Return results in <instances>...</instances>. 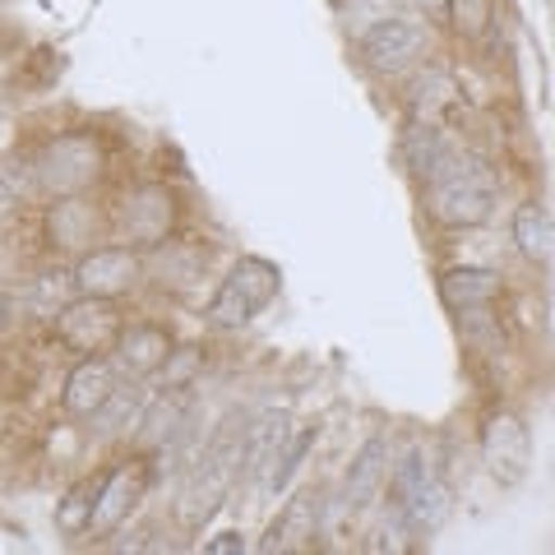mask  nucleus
<instances>
[{
	"label": "nucleus",
	"instance_id": "a211bd4d",
	"mask_svg": "<svg viewBox=\"0 0 555 555\" xmlns=\"http://www.w3.org/2000/svg\"><path fill=\"white\" fill-rule=\"evenodd\" d=\"M112 389H116V366H112V361L107 357H79V366L65 375L61 408L69 416H89Z\"/></svg>",
	"mask_w": 555,
	"mask_h": 555
},
{
	"label": "nucleus",
	"instance_id": "2f4dec72",
	"mask_svg": "<svg viewBox=\"0 0 555 555\" xmlns=\"http://www.w3.org/2000/svg\"><path fill=\"white\" fill-rule=\"evenodd\" d=\"M422 5H426V10H436V5H444V0H422Z\"/></svg>",
	"mask_w": 555,
	"mask_h": 555
},
{
	"label": "nucleus",
	"instance_id": "c85d7f7f",
	"mask_svg": "<svg viewBox=\"0 0 555 555\" xmlns=\"http://www.w3.org/2000/svg\"><path fill=\"white\" fill-rule=\"evenodd\" d=\"M20 199H24V185H20V177H14L10 167H0V218H10L14 208H20Z\"/></svg>",
	"mask_w": 555,
	"mask_h": 555
},
{
	"label": "nucleus",
	"instance_id": "f3484780",
	"mask_svg": "<svg viewBox=\"0 0 555 555\" xmlns=\"http://www.w3.org/2000/svg\"><path fill=\"white\" fill-rule=\"evenodd\" d=\"M47 241L51 250H93L98 241V214L83 195H61L47 208Z\"/></svg>",
	"mask_w": 555,
	"mask_h": 555
},
{
	"label": "nucleus",
	"instance_id": "20e7f679",
	"mask_svg": "<svg viewBox=\"0 0 555 555\" xmlns=\"http://www.w3.org/2000/svg\"><path fill=\"white\" fill-rule=\"evenodd\" d=\"M51 320H56V338L79 357H107L120 338V328H126L112 297H83V292L75 301H65Z\"/></svg>",
	"mask_w": 555,
	"mask_h": 555
},
{
	"label": "nucleus",
	"instance_id": "423d86ee",
	"mask_svg": "<svg viewBox=\"0 0 555 555\" xmlns=\"http://www.w3.org/2000/svg\"><path fill=\"white\" fill-rule=\"evenodd\" d=\"M149 486H153V467H149L144 459H130V463L112 467L107 477H98V495H93L89 532H93V537L116 532V528L139 509V500L149 495Z\"/></svg>",
	"mask_w": 555,
	"mask_h": 555
},
{
	"label": "nucleus",
	"instance_id": "4be33fe9",
	"mask_svg": "<svg viewBox=\"0 0 555 555\" xmlns=\"http://www.w3.org/2000/svg\"><path fill=\"white\" fill-rule=\"evenodd\" d=\"M514 246L524 250L532 264H546L555 250V218L546 214L542 204H518L514 214Z\"/></svg>",
	"mask_w": 555,
	"mask_h": 555
},
{
	"label": "nucleus",
	"instance_id": "39448f33",
	"mask_svg": "<svg viewBox=\"0 0 555 555\" xmlns=\"http://www.w3.org/2000/svg\"><path fill=\"white\" fill-rule=\"evenodd\" d=\"M481 463H486V473H491V481L505 486V491L528 477V467H532V430H528L524 416L509 412V408L486 416V426H481Z\"/></svg>",
	"mask_w": 555,
	"mask_h": 555
},
{
	"label": "nucleus",
	"instance_id": "a878e982",
	"mask_svg": "<svg viewBox=\"0 0 555 555\" xmlns=\"http://www.w3.org/2000/svg\"><path fill=\"white\" fill-rule=\"evenodd\" d=\"M444 10L454 14V28L463 33V38H481V33L491 28L495 0H444Z\"/></svg>",
	"mask_w": 555,
	"mask_h": 555
},
{
	"label": "nucleus",
	"instance_id": "7ed1b4c3",
	"mask_svg": "<svg viewBox=\"0 0 555 555\" xmlns=\"http://www.w3.org/2000/svg\"><path fill=\"white\" fill-rule=\"evenodd\" d=\"M102 171V149L89 130H65L56 134L51 144L38 153V167H33V177H38V190L51 199L61 195H83Z\"/></svg>",
	"mask_w": 555,
	"mask_h": 555
},
{
	"label": "nucleus",
	"instance_id": "4468645a",
	"mask_svg": "<svg viewBox=\"0 0 555 555\" xmlns=\"http://www.w3.org/2000/svg\"><path fill=\"white\" fill-rule=\"evenodd\" d=\"M195 416V393L190 389H171V385H163V393L153 398L149 393V403H144V412H139V430H134V440L144 444V449H163L177 430Z\"/></svg>",
	"mask_w": 555,
	"mask_h": 555
},
{
	"label": "nucleus",
	"instance_id": "f257e3e1",
	"mask_svg": "<svg viewBox=\"0 0 555 555\" xmlns=\"http://www.w3.org/2000/svg\"><path fill=\"white\" fill-rule=\"evenodd\" d=\"M426 185H430L426 208L440 228H481V222L495 214V199H500L495 167L473 158V153H459V149H449L444 158L430 167Z\"/></svg>",
	"mask_w": 555,
	"mask_h": 555
},
{
	"label": "nucleus",
	"instance_id": "f8f14e48",
	"mask_svg": "<svg viewBox=\"0 0 555 555\" xmlns=\"http://www.w3.org/2000/svg\"><path fill=\"white\" fill-rule=\"evenodd\" d=\"M393 509H398V518H403V528L412 537H430V532L444 528L449 509H454V491H449L444 477L426 473L422 481L412 486V491H403V495L393 500Z\"/></svg>",
	"mask_w": 555,
	"mask_h": 555
},
{
	"label": "nucleus",
	"instance_id": "dca6fc26",
	"mask_svg": "<svg viewBox=\"0 0 555 555\" xmlns=\"http://www.w3.org/2000/svg\"><path fill=\"white\" fill-rule=\"evenodd\" d=\"M315 537H320V500L310 491H301V495H292L287 509L269 524L259 551H264V555H273V551H306Z\"/></svg>",
	"mask_w": 555,
	"mask_h": 555
},
{
	"label": "nucleus",
	"instance_id": "1a4fd4ad",
	"mask_svg": "<svg viewBox=\"0 0 555 555\" xmlns=\"http://www.w3.org/2000/svg\"><path fill=\"white\" fill-rule=\"evenodd\" d=\"M422 47H426V28L412 20H398V14H385L371 28H361V56L379 75H393V69L412 65L422 56Z\"/></svg>",
	"mask_w": 555,
	"mask_h": 555
},
{
	"label": "nucleus",
	"instance_id": "9d476101",
	"mask_svg": "<svg viewBox=\"0 0 555 555\" xmlns=\"http://www.w3.org/2000/svg\"><path fill=\"white\" fill-rule=\"evenodd\" d=\"M287 436H292L287 412H264V416H255V422H246V440H241L236 477H241V481H259V486H264L269 467L278 463V454H283Z\"/></svg>",
	"mask_w": 555,
	"mask_h": 555
},
{
	"label": "nucleus",
	"instance_id": "f03ea898",
	"mask_svg": "<svg viewBox=\"0 0 555 555\" xmlns=\"http://www.w3.org/2000/svg\"><path fill=\"white\" fill-rule=\"evenodd\" d=\"M278 287H283V273H278V264H269V259L259 255H241L232 273L218 283L214 301H208V324L214 328H246L259 310H264Z\"/></svg>",
	"mask_w": 555,
	"mask_h": 555
},
{
	"label": "nucleus",
	"instance_id": "6e6552de",
	"mask_svg": "<svg viewBox=\"0 0 555 555\" xmlns=\"http://www.w3.org/2000/svg\"><path fill=\"white\" fill-rule=\"evenodd\" d=\"M69 283L83 297H120V292H130L139 283V255L134 246H98V250H83L75 273H69Z\"/></svg>",
	"mask_w": 555,
	"mask_h": 555
},
{
	"label": "nucleus",
	"instance_id": "b1692460",
	"mask_svg": "<svg viewBox=\"0 0 555 555\" xmlns=\"http://www.w3.org/2000/svg\"><path fill=\"white\" fill-rule=\"evenodd\" d=\"M315 440H320V426H301L297 436H287L283 454H278V463L269 467V477H264V491H269V495H283L287 486L297 481V473L306 467V459H310V449H315Z\"/></svg>",
	"mask_w": 555,
	"mask_h": 555
},
{
	"label": "nucleus",
	"instance_id": "2eb2a0df",
	"mask_svg": "<svg viewBox=\"0 0 555 555\" xmlns=\"http://www.w3.org/2000/svg\"><path fill=\"white\" fill-rule=\"evenodd\" d=\"M389 477V436H371L366 444L357 449L352 467H347V481H343V505L361 514L371 509V500L379 495V486Z\"/></svg>",
	"mask_w": 555,
	"mask_h": 555
},
{
	"label": "nucleus",
	"instance_id": "9b49d317",
	"mask_svg": "<svg viewBox=\"0 0 555 555\" xmlns=\"http://www.w3.org/2000/svg\"><path fill=\"white\" fill-rule=\"evenodd\" d=\"M171 352V334L158 324H130V328H120V338L112 347V366L116 375H126V379H144V375H158L163 371V361Z\"/></svg>",
	"mask_w": 555,
	"mask_h": 555
},
{
	"label": "nucleus",
	"instance_id": "bb28decb",
	"mask_svg": "<svg viewBox=\"0 0 555 555\" xmlns=\"http://www.w3.org/2000/svg\"><path fill=\"white\" fill-rule=\"evenodd\" d=\"M199 371H204V352H199V347H171L167 361H163V379L171 389H190Z\"/></svg>",
	"mask_w": 555,
	"mask_h": 555
},
{
	"label": "nucleus",
	"instance_id": "0eeeda50",
	"mask_svg": "<svg viewBox=\"0 0 555 555\" xmlns=\"http://www.w3.org/2000/svg\"><path fill=\"white\" fill-rule=\"evenodd\" d=\"M171 222H177V195L167 185H134L126 199H120V214H116V228L126 236V246H158L167 241Z\"/></svg>",
	"mask_w": 555,
	"mask_h": 555
},
{
	"label": "nucleus",
	"instance_id": "5701e85b",
	"mask_svg": "<svg viewBox=\"0 0 555 555\" xmlns=\"http://www.w3.org/2000/svg\"><path fill=\"white\" fill-rule=\"evenodd\" d=\"M449 149H454V144L444 139V130L436 126V120H408L403 153H408V163H412L416 177H430V167H436Z\"/></svg>",
	"mask_w": 555,
	"mask_h": 555
},
{
	"label": "nucleus",
	"instance_id": "aec40b11",
	"mask_svg": "<svg viewBox=\"0 0 555 555\" xmlns=\"http://www.w3.org/2000/svg\"><path fill=\"white\" fill-rule=\"evenodd\" d=\"M149 403V389L139 385V379H116V389L102 398V403L89 412V422H93V436H120V430H130L139 422V412H144Z\"/></svg>",
	"mask_w": 555,
	"mask_h": 555
},
{
	"label": "nucleus",
	"instance_id": "412c9836",
	"mask_svg": "<svg viewBox=\"0 0 555 555\" xmlns=\"http://www.w3.org/2000/svg\"><path fill=\"white\" fill-rule=\"evenodd\" d=\"M408 102H412V120H436V126H440V120L459 107V83H454V75H449V69L430 65L426 75L412 79Z\"/></svg>",
	"mask_w": 555,
	"mask_h": 555
},
{
	"label": "nucleus",
	"instance_id": "7c9ffc66",
	"mask_svg": "<svg viewBox=\"0 0 555 555\" xmlns=\"http://www.w3.org/2000/svg\"><path fill=\"white\" fill-rule=\"evenodd\" d=\"M204 551L208 555H241V551H246V537H241V532H218V537H208V542H204Z\"/></svg>",
	"mask_w": 555,
	"mask_h": 555
},
{
	"label": "nucleus",
	"instance_id": "c756f323",
	"mask_svg": "<svg viewBox=\"0 0 555 555\" xmlns=\"http://www.w3.org/2000/svg\"><path fill=\"white\" fill-rule=\"evenodd\" d=\"M20 315H24V297H20V292L0 287V334H10V328L20 324Z\"/></svg>",
	"mask_w": 555,
	"mask_h": 555
},
{
	"label": "nucleus",
	"instance_id": "ddd939ff",
	"mask_svg": "<svg viewBox=\"0 0 555 555\" xmlns=\"http://www.w3.org/2000/svg\"><path fill=\"white\" fill-rule=\"evenodd\" d=\"M204 269H208V250H199L195 241H158V246H149V273L163 292L185 297L204 278Z\"/></svg>",
	"mask_w": 555,
	"mask_h": 555
},
{
	"label": "nucleus",
	"instance_id": "393cba45",
	"mask_svg": "<svg viewBox=\"0 0 555 555\" xmlns=\"http://www.w3.org/2000/svg\"><path fill=\"white\" fill-rule=\"evenodd\" d=\"M93 495H98V481H79V486H69L65 500L56 505V528L65 537H79V532H89V518H93Z\"/></svg>",
	"mask_w": 555,
	"mask_h": 555
},
{
	"label": "nucleus",
	"instance_id": "cd10ccee",
	"mask_svg": "<svg viewBox=\"0 0 555 555\" xmlns=\"http://www.w3.org/2000/svg\"><path fill=\"white\" fill-rule=\"evenodd\" d=\"M389 10H393V0H352V10H347V24L371 28L375 20H385Z\"/></svg>",
	"mask_w": 555,
	"mask_h": 555
},
{
	"label": "nucleus",
	"instance_id": "6ab92c4d",
	"mask_svg": "<svg viewBox=\"0 0 555 555\" xmlns=\"http://www.w3.org/2000/svg\"><path fill=\"white\" fill-rule=\"evenodd\" d=\"M495 292H500V273L495 269L463 264V269H449L440 278V301L449 310H459V315H477V310H486L495 301Z\"/></svg>",
	"mask_w": 555,
	"mask_h": 555
}]
</instances>
